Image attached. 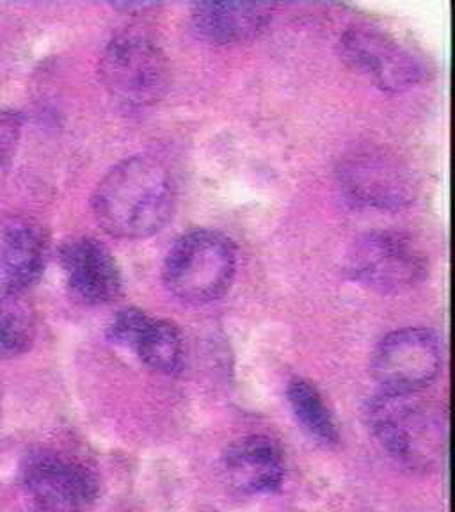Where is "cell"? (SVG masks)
<instances>
[{
    "instance_id": "1",
    "label": "cell",
    "mask_w": 455,
    "mask_h": 512,
    "mask_svg": "<svg viewBox=\"0 0 455 512\" xmlns=\"http://www.w3.org/2000/svg\"><path fill=\"white\" fill-rule=\"evenodd\" d=\"M175 184L168 166L152 155L123 160L96 185L93 214L118 239H146L168 223Z\"/></svg>"
},
{
    "instance_id": "2",
    "label": "cell",
    "mask_w": 455,
    "mask_h": 512,
    "mask_svg": "<svg viewBox=\"0 0 455 512\" xmlns=\"http://www.w3.org/2000/svg\"><path fill=\"white\" fill-rule=\"evenodd\" d=\"M368 424L390 456L409 468L425 470L443 452L440 411L420 393L381 392L370 400Z\"/></svg>"
},
{
    "instance_id": "3",
    "label": "cell",
    "mask_w": 455,
    "mask_h": 512,
    "mask_svg": "<svg viewBox=\"0 0 455 512\" xmlns=\"http://www.w3.org/2000/svg\"><path fill=\"white\" fill-rule=\"evenodd\" d=\"M237 253L232 240L214 230H194L169 249L162 281L169 294L189 304L216 301L232 287Z\"/></svg>"
},
{
    "instance_id": "4",
    "label": "cell",
    "mask_w": 455,
    "mask_h": 512,
    "mask_svg": "<svg viewBox=\"0 0 455 512\" xmlns=\"http://www.w3.org/2000/svg\"><path fill=\"white\" fill-rule=\"evenodd\" d=\"M100 77L109 95L125 107L157 104L171 86L168 56L146 32L116 34L100 59Z\"/></svg>"
},
{
    "instance_id": "5",
    "label": "cell",
    "mask_w": 455,
    "mask_h": 512,
    "mask_svg": "<svg viewBox=\"0 0 455 512\" xmlns=\"http://www.w3.org/2000/svg\"><path fill=\"white\" fill-rule=\"evenodd\" d=\"M347 269L361 285L383 294H397L424 280L427 260L409 235L386 230L356 240Z\"/></svg>"
},
{
    "instance_id": "6",
    "label": "cell",
    "mask_w": 455,
    "mask_h": 512,
    "mask_svg": "<svg viewBox=\"0 0 455 512\" xmlns=\"http://www.w3.org/2000/svg\"><path fill=\"white\" fill-rule=\"evenodd\" d=\"M32 512H89L98 498V479L86 464L50 450L27 456L22 466Z\"/></svg>"
},
{
    "instance_id": "7",
    "label": "cell",
    "mask_w": 455,
    "mask_h": 512,
    "mask_svg": "<svg viewBox=\"0 0 455 512\" xmlns=\"http://www.w3.org/2000/svg\"><path fill=\"white\" fill-rule=\"evenodd\" d=\"M345 63L384 91H404L424 77V64L411 48L374 25H352L340 40Z\"/></svg>"
},
{
    "instance_id": "8",
    "label": "cell",
    "mask_w": 455,
    "mask_h": 512,
    "mask_svg": "<svg viewBox=\"0 0 455 512\" xmlns=\"http://www.w3.org/2000/svg\"><path fill=\"white\" fill-rule=\"evenodd\" d=\"M440 368V342L424 328L397 329L384 336L372 358V374L383 392L422 393Z\"/></svg>"
},
{
    "instance_id": "9",
    "label": "cell",
    "mask_w": 455,
    "mask_h": 512,
    "mask_svg": "<svg viewBox=\"0 0 455 512\" xmlns=\"http://www.w3.org/2000/svg\"><path fill=\"white\" fill-rule=\"evenodd\" d=\"M338 180L345 194L365 207L397 210L415 201L416 185L408 166L376 148L347 155L340 162Z\"/></svg>"
},
{
    "instance_id": "10",
    "label": "cell",
    "mask_w": 455,
    "mask_h": 512,
    "mask_svg": "<svg viewBox=\"0 0 455 512\" xmlns=\"http://www.w3.org/2000/svg\"><path fill=\"white\" fill-rule=\"evenodd\" d=\"M107 336L114 344L136 352L139 360L160 374H178L185 365L187 345L182 331L169 320L127 308L112 317Z\"/></svg>"
},
{
    "instance_id": "11",
    "label": "cell",
    "mask_w": 455,
    "mask_h": 512,
    "mask_svg": "<svg viewBox=\"0 0 455 512\" xmlns=\"http://www.w3.org/2000/svg\"><path fill=\"white\" fill-rule=\"evenodd\" d=\"M59 264L66 285L82 303H111L120 294V267L111 251L96 239L77 237L64 242Z\"/></svg>"
},
{
    "instance_id": "12",
    "label": "cell",
    "mask_w": 455,
    "mask_h": 512,
    "mask_svg": "<svg viewBox=\"0 0 455 512\" xmlns=\"http://www.w3.org/2000/svg\"><path fill=\"white\" fill-rule=\"evenodd\" d=\"M224 479L246 495H267L281 488L285 461L276 441L267 436H248L224 452Z\"/></svg>"
},
{
    "instance_id": "13",
    "label": "cell",
    "mask_w": 455,
    "mask_h": 512,
    "mask_svg": "<svg viewBox=\"0 0 455 512\" xmlns=\"http://www.w3.org/2000/svg\"><path fill=\"white\" fill-rule=\"evenodd\" d=\"M47 239L38 223L11 217L0 228V281L9 292L24 294L43 272Z\"/></svg>"
},
{
    "instance_id": "14",
    "label": "cell",
    "mask_w": 455,
    "mask_h": 512,
    "mask_svg": "<svg viewBox=\"0 0 455 512\" xmlns=\"http://www.w3.org/2000/svg\"><path fill=\"white\" fill-rule=\"evenodd\" d=\"M274 6L264 2H201L192 6L191 29L212 45L253 40L265 31Z\"/></svg>"
},
{
    "instance_id": "15",
    "label": "cell",
    "mask_w": 455,
    "mask_h": 512,
    "mask_svg": "<svg viewBox=\"0 0 455 512\" xmlns=\"http://www.w3.org/2000/svg\"><path fill=\"white\" fill-rule=\"evenodd\" d=\"M287 397L297 422L303 425L304 431L308 432L313 440L319 441L326 447L338 443L340 432H338L335 420L329 413L328 406L322 399L319 390L312 383H308L304 379L290 381Z\"/></svg>"
},
{
    "instance_id": "16",
    "label": "cell",
    "mask_w": 455,
    "mask_h": 512,
    "mask_svg": "<svg viewBox=\"0 0 455 512\" xmlns=\"http://www.w3.org/2000/svg\"><path fill=\"white\" fill-rule=\"evenodd\" d=\"M36 336V317L20 292L0 297V356L13 358L31 349Z\"/></svg>"
},
{
    "instance_id": "17",
    "label": "cell",
    "mask_w": 455,
    "mask_h": 512,
    "mask_svg": "<svg viewBox=\"0 0 455 512\" xmlns=\"http://www.w3.org/2000/svg\"><path fill=\"white\" fill-rule=\"evenodd\" d=\"M6 162H8V144L4 143V139L0 136V176L6 169Z\"/></svg>"
}]
</instances>
